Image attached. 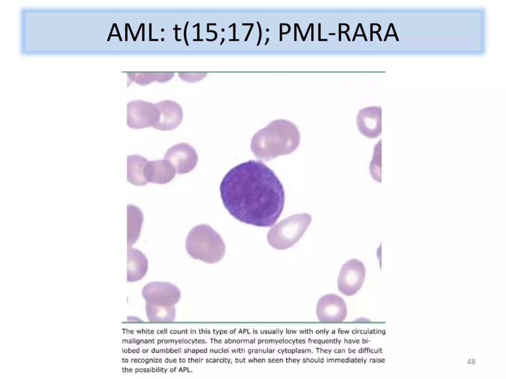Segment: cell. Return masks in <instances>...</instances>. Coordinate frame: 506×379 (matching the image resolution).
Returning a JSON list of instances; mask_svg holds the SVG:
<instances>
[{
  "mask_svg": "<svg viewBox=\"0 0 506 379\" xmlns=\"http://www.w3.org/2000/svg\"><path fill=\"white\" fill-rule=\"evenodd\" d=\"M155 105L158 110L159 117L153 128L161 131H171L180 124L183 119V111L178 103L171 100H164Z\"/></svg>",
  "mask_w": 506,
  "mask_h": 379,
  "instance_id": "cell-11",
  "label": "cell"
},
{
  "mask_svg": "<svg viewBox=\"0 0 506 379\" xmlns=\"http://www.w3.org/2000/svg\"><path fill=\"white\" fill-rule=\"evenodd\" d=\"M143 215L141 210L133 204L127 205V246L129 247L138 239L142 224Z\"/></svg>",
  "mask_w": 506,
  "mask_h": 379,
  "instance_id": "cell-15",
  "label": "cell"
},
{
  "mask_svg": "<svg viewBox=\"0 0 506 379\" xmlns=\"http://www.w3.org/2000/svg\"><path fill=\"white\" fill-rule=\"evenodd\" d=\"M176 170L168 160L158 159L148 161L144 169V175L148 183L166 184L174 178Z\"/></svg>",
  "mask_w": 506,
  "mask_h": 379,
  "instance_id": "cell-12",
  "label": "cell"
},
{
  "mask_svg": "<svg viewBox=\"0 0 506 379\" xmlns=\"http://www.w3.org/2000/svg\"><path fill=\"white\" fill-rule=\"evenodd\" d=\"M268 40H269V38H267V41H266V43H265V45H266L267 44V43L268 42Z\"/></svg>",
  "mask_w": 506,
  "mask_h": 379,
  "instance_id": "cell-26",
  "label": "cell"
},
{
  "mask_svg": "<svg viewBox=\"0 0 506 379\" xmlns=\"http://www.w3.org/2000/svg\"><path fill=\"white\" fill-rule=\"evenodd\" d=\"M148 160L139 154L127 156V181L136 186H143L148 183L144 175V169Z\"/></svg>",
  "mask_w": 506,
  "mask_h": 379,
  "instance_id": "cell-14",
  "label": "cell"
},
{
  "mask_svg": "<svg viewBox=\"0 0 506 379\" xmlns=\"http://www.w3.org/2000/svg\"><path fill=\"white\" fill-rule=\"evenodd\" d=\"M178 174H185L196 166L198 156L196 150L189 144L180 143L169 148L164 155Z\"/></svg>",
  "mask_w": 506,
  "mask_h": 379,
  "instance_id": "cell-8",
  "label": "cell"
},
{
  "mask_svg": "<svg viewBox=\"0 0 506 379\" xmlns=\"http://www.w3.org/2000/svg\"><path fill=\"white\" fill-rule=\"evenodd\" d=\"M257 23L258 27H259V32H260V33H259V41H258V43L257 44V45H258L259 44L261 38V29H260V25L259 24V22H257Z\"/></svg>",
  "mask_w": 506,
  "mask_h": 379,
  "instance_id": "cell-18",
  "label": "cell"
},
{
  "mask_svg": "<svg viewBox=\"0 0 506 379\" xmlns=\"http://www.w3.org/2000/svg\"><path fill=\"white\" fill-rule=\"evenodd\" d=\"M311 26V24H310L309 25V27H308V29H307V32H306V34H305V37H304V39H303V41H304V40H305V38H306V36H307V34H308V31H309V29H310V26Z\"/></svg>",
  "mask_w": 506,
  "mask_h": 379,
  "instance_id": "cell-19",
  "label": "cell"
},
{
  "mask_svg": "<svg viewBox=\"0 0 506 379\" xmlns=\"http://www.w3.org/2000/svg\"><path fill=\"white\" fill-rule=\"evenodd\" d=\"M358 130L370 139L378 137L381 133V108L372 106L359 111L356 118Z\"/></svg>",
  "mask_w": 506,
  "mask_h": 379,
  "instance_id": "cell-10",
  "label": "cell"
},
{
  "mask_svg": "<svg viewBox=\"0 0 506 379\" xmlns=\"http://www.w3.org/2000/svg\"><path fill=\"white\" fill-rule=\"evenodd\" d=\"M229 40L230 41H231V40H238H238H239V39H233H233H229Z\"/></svg>",
  "mask_w": 506,
  "mask_h": 379,
  "instance_id": "cell-27",
  "label": "cell"
},
{
  "mask_svg": "<svg viewBox=\"0 0 506 379\" xmlns=\"http://www.w3.org/2000/svg\"><path fill=\"white\" fill-rule=\"evenodd\" d=\"M381 139L375 145L374 150L373 158L369 166V171L373 179L378 182H381Z\"/></svg>",
  "mask_w": 506,
  "mask_h": 379,
  "instance_id": "cell-17",
  "label": "cell"
},
{
  "mask_svg": "<svg viewBox=\"0 0 506 379\" xmlns=\"http://www.w3.org/2000/svg\"><path fill=\"white\" fill-rule=\"evenodd\" d=\"M127 281L129 282L142 279L148 268L146 256L140 250L133 247H127Z\"/></svg>",
  "mask_w": 506,
  "mask_h": 379,
  "instance_id": "cell-13",
  "label": "cell"
},
{
  "mask_svg": "<svg viewBox=\"0 0 506 379\" xmlns=\"http://www.w3.org/2000/svg\"><path fill=\"white\" fill-rule=\"evenodd\" d=\"M222 40L221 42L220 43V45H221L222 44L223 42L224 41V38H222Z\"/></svg>",
  "mask_w": 506,
  "mask_h": 379,
  "instance_id": "cell-25",
  "label": "cell"
},
{
  "mask_svg": "<svg viewBox=\"0 0 506 379\" xmlns=\"http://www.w3.org/2000/svg\"><path fill=\"white\" fill-rule=\"evenodd\" d=\"M296 24V26H297V27H298V30H299V33H300V34H301V38H302V39H303V36H302V33H301V30H300L299 27V26H298V25L297 24Z\"/></svg>",
  "mask_w": 506,
  "mask_h": 379,
  "instance_id": "cell-23",
  "label": "cell"
},
{
  "mask_svg": "<svg viewBox=\"0 0 506 379\" xmlns=\"http://www.w3.org/2000/svg\"><path fill=\"white\" fill-rule=\"evenodd\" d=\"M148 320L150 322H172L175 317L174 305H163L145 302Z\"/></svg>",
  "mask_w": 506,
  "mask_h": 379,
  "instance_id": "cell-16",
  "label": "cell"
},
{
  "mask_svg": "<svg viewBox=\"0 0 506 379\" xmlns=\"http://www.w3.org/2000/svg\"><path fill=\"white\" fill-rule=\"evenodd\" d=\"M312 221L308 213L295 214L272 227L267 234L269 244L278 250L288 249L302 236Z\"/></svg>",
  "mask_w": 506,
  "mask_h": 379,
  "instance_id": "cell-4",
  "label": "cell"
},
{
  "mask_svg": "<svg viewBox=\"0 0 506 379\" xmlns=\"http://www.w3.org/2000/svg\"><path fill=\"white\" fill-rule=\"evenodd\" d=\"M234 24H234H233L232 25H230V26L229 27V28H230V27H232V26H233V25Z\"/></svg>",
  "mask_w": 506,
  "mask_h": 379,
  "instance_id": "cell-28",
  "label": "cell"
},
{
  "mask_svg": "<svg viewBox=\"0 0 506 379\" xmlns=\"http://www.w3.org/2000/svg\"><path fill=\"white\" fill-rule=\"evenodd\" d=\"M219 190L230 214L248 225L272 227L283 210V186L274 171L260 161L250 160L231 169Z\"/></svg>",
  "mask_w": 506,
  "mask_h": 379,
  "instance_id": "cell-1",
  "label": "cell"
},
{
  "mask_svg": "<svg viewBox=\"0 0 506 379\" xmlns=\"http://www.w3.org/2000/svg\"><path fill=\"white\" fill-rule=\"evenodd\" d=\"M318 320L323 322H341L347 315V308L344 300L335 294L322 296L316 305Z\"/></svg>",
  "mask_w": 506,
  "mask_h": 379,
  "instance_id": "cell-9",
  "label": "cell"
},
{
  "mask_svg": "<svg viewBox=\"0 0 506 379\" xmlns=\"http://www.w3.org/2000/svg\"><path fill=\"white\" fill-rule=\"evenodd\" d=\"M311 26H312V39H311V40L313 41V24L312 23H311Z\"/></svg>",
  "mask_w": 506,
  "mask_h": 379,
  "instance_id": "cell-22",
  "label": "cell"
},
{
  "mask_svg": "<svg viewBox=\"0 0 506 379\" xmlns=\"http://www.w3.org/2000/svg\"><path fill=\"white\" fill-rule=\"evenodd\" d=\"M159 117L158 110L150 102L135 100L127 105V125L130 128L140 129L152 127Z\"/></svg>",
  "mask_w": 506,
  "mask_h": 379,
  "instance_id": "cell-6",
  "label": "cell"
},
{
  "mask_svg": "<svg viewBox=\"0 0 506 379\" xmlns=\"http://www.w3.org/2000/svg\"><path fill=\"white\" fill-rule=\"evenodd\" d=\"M142 296L145 302L163 305H174L179 301L181 293L175 285L168 282H151L143 286Z\"/></svg>",
  "mask_w": 506,
  "mask_h": 379,
  "instance_id": "cell-7",
  "label": "cell"
},
{
  "mask_svg": "<svg viewBox=\"0 0 506 379\" xmlns=\"http://www.w3.org/2000/svg\"><path fill=\"white\" fill-rule=\"evenodd\" d=\"M366 276V268L359 260L352 259L341 266L338 278L337 288L341 293L351 296L361 289Z\"/></svg>",
  "mask_w": 506,
  "mask_h": 379,
  "instance_id": "cell-5",
  "label": "cell"
},
{
  "mask_svg": "<svg viewBox=\"0 0 506 379\" xmlns=\"http://www.w3.org/2000/svg\"><path fill=\"white\" fill-rule=\"evenodd\" d=\"M359 26H360V23L359 24L358 26H357V29H356V33H355V36H354V38H353V41H354V40H355V37H356V34H357V31L358 30V28H359Z\"/></svg>",
  "mask_w": 506,
  "mask_h": 379,
  "instance_id": "cell-20",
  "label": "cell"
},
{
  "mask_svg": "<svg viewBox=\"0 0 506 379\" xmlns=\"http://www.w3.org/2000/svg\"><path fill=\"white\" fill-rule=\"evenodd\" d=\"M319 39L318 40H319L320 38V23L319 24Z\"/></svg>",
  "mask_w": 506,
  "mask_h": 379,
  "instance_id": "cell-24",
  "label": "cell"
},
{
  "mask_svg": "<svg viewBox=\"0 0 506 379\" xmlns=\"http://www.w3.org/2000/svg\"><path fill=\"white\" fill-rule=\"evenodd\" d=\"M300 140V133L295 124L287 120L278 119L255 133L251 148L258 159L268 161L295 151Z\"/></svg>",
  "mask_w": 506,
  "mask_h": 379,
  "instance_id": "cell-2",
  "label": "cell"
},
{
  "mask_svg": "<svg viewBox=\"0 0 506 379\" xmlns=\"http://www.w3.org/2000/svg\"><path fill=\"white\" fill-rule=\"evenodd\" d=\"M329 35H335V34H330H330H329Z\"/></svg>",
  "mask_w": 506,
  "mask_h": 379,
  "instance_id": "cell-29",
  "label": "cell"
},
{
  "mask_svg": "<svg viewBox=\"0 0 506 379\" xmlns=\"http://www.w3.org/2000/svg\"><path fill=\"white\" fill-rule=\"evenodd\" d=\"M296 24L295 23V41L296 40Z\"/></svg>",
  "mask_w": 506,
  "mask_h": 379,
  "instance_id": "cell-21",
  "label": "cell"
},
{
  "mask_svg": "<svg viewBox=\"0 0 506 379\" xmlns=\"http://www.w3.org/2000/svg\"><path fill=\"white\" fill-rule=\"evenodd\" d=\"M185 248L191 258L209 264L221 261L225 253L221 236L207 224L192 228L187 236Z\"/></svg>",
  "mask_w": 506,
  "mask_h": 379,
  "instance_id": "cell-3",
  "label": "cell"
}]
</instances>
